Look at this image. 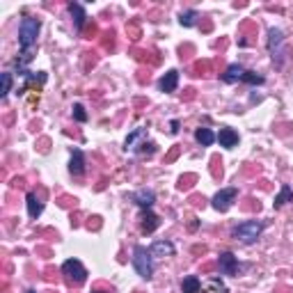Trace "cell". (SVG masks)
<instances>
[{
    "instance_id": "obj_14",
    "label": "cell",
    "mask_w": 293,
    "mask_h": 293,
    "mask_svg": "<svg viewBox=\"0 0 293 293\" xmlns=\"http://www.w3.org/2000/svg\"><path fill=\"white\" fill-rule=\"evenodd\" d=\"M41 211H44L41 197H37L34 193H28V213H30V218H39Z\"/></svg>"
},
{
    "instance_id": "obj_31",
    "label": "cell",
    "mask_w": 293,
    "mask_h": 293,
    "mask_svg": "<svg viewBox=\"0 0 293 293\" xmlns=\"http://www.w3.org/2000/svg\"><path fill=\"white\" fill-rule=\"evenodd\" d=\"M28 293H37V291H28Z\"/></svg>"
},
{
    "instance_id": "obj_29",
    "label": "cell",
    "mask_w": 293,
    "mask_h": 293,
    "mask_svg": "<svg viewBox=\"0 0 293 293\" xmlns=\"http://www.w3.org/2000/svg\"><path fill=\"white\" fill-rule=\"evenodd\" d=\"M176 131H179V121H170V133H176Z\"/></svg>"
},
{
    "instance_id": "obj_6",
    "label": "cell",
    "mask_w": 293,
    "mask_h": 293,
    "mask_svg": "<svg viewBox=\"0 0 293 293\" xmlns=\"http://www.w3.org/2000/svg\"><path fill=\"white\" fill-rule=\"evenodd\" d=\"M218 270H220V275H234V277H238L243 266L236 261V257L232 252H225V254H220V259H218Z\"/></svg>"
},
{
    "instance_id": "obj_24",
    "label": "cell",
    "mask_w": 293,
    "mask_h": 293,
    "mask_svg": "<svg viewBox=\"0 0 293 293\" xmlns=\"http://www.w3.org/2000/svg\"><path fill=\"white\" fill-rule=\"evenodd\" d=\"M73 119L76 121H87V113H85V108L80 106V103L73 106Z\"/></svg>"
},
{
    "instance_id": "obj_23",
    "label": "cell",
    "mask_w": 293,
    "mask_h": 293,
    "mask_svg": "<svg viewBox=\"0 0 293 293\" xmlns=\"http://www.w3.org/2000/svg\"><path fill=\"white\" fill-rule=\"evenodd\" d=\"M0 78H2V89H0V96H7L9 89H12V73H2Z\"/></svg>"
},
{
    "instance_id": "obj_4",
    "label": "cell",
    "mask_w": 293,
    "mask_h": 293,
    "mask_svg": "<svg viewBox=\"0 0 293 293\" xmlns=\"http://www.w3.org/2000/svg\"><path fill=\"white\" fill-rule=\"evenodd\" d=\"M133 266H135V270H138V275H140L142 280H151L153 264H151V252H149L146 247L135 245V250H133Z\"/></svg>"
},
{
    "instance_id": "obj_12",
    "label": "cell",
    "mask_w": 293,
    "mask_h": 293,
    "mask_svg": "<svg viewBox=\"0 0 293 293\" xmlns=\"http://www.w3.org/2000/svg\"><path fill=\"white\" fill-rule=\"evenodd\" d=\"M69 172L73 174V176H80V174L85 172V156H83V151L80 149H76L71 156V163H69Z\"/></svg>"
},
{
    "instance_id": "obj_7",
    "label": "cell",
    "mask_w": 293,
    "mask_h": 293,
    "mask_svg": "<svg viewBox=\"0 0 293 293\" xmlns=\"http://www.w3.org/2000/svg\"><path fill=\"white\" fill-rule=\"evenodd\" d=\"M236 197H238V190H236V188H225V190H220V193L213 197V208L225 213L227 208L236 202Z\"/></svg>"
},
{
    "instance_id": "obj_18",
    "label": "cell",
    "mask_w": 293,
    "mask_h": 293,
    "mask_svg": "<svg viewBox=\"0 0 293 293\" xmlns=\"http://www.w3.org/2000/svg\"><path fill=\"white\" fill-rule=\"evenodd\" d=\"M181 291L183 293H200L202 291V282L195 275H188L186 280L181 282Z\"/></svg>"
},
{
    "instance_id": "obj_30",
    "label": "cell",
    "mask_w": 293,
    "mask_h": 293,
    "mask_svg": "<svg viewBox=\"0 0 293 293\" xmlns=\"http://www.w3.org/2000/svg\"><path fill=\"white\" fill-rule=\"evenodd\" d=\"M92 293H106V291H92Z\"/></svg>"
},
{
    "instance_id": "obj_3",
    "label": "cell",
    "mask_w": 293,
    "mask_h": 293,
    "mask_svg": "<svg viewBox=\"0 0 293 293\" xmlns=\"http://www.w3.org/2000/svg\"><path fill=\"white\" fill-rule=\"evenodd\" d=\"M62 275H64V280H67L69 287H80V284L87 280V270L78 259L64 261V264H62Z\"/></svg>"
},
{
    "instance_id": "obj_16",
    "label": "cell",
    "mask_w": 293,
    "mask_h": 293,
    "mask_svg": "<svg viewBox=\"0 0 293 293\" xmlns=\"http://www.w3.org/2000/svg\"><path fill=\"white\" fill-rule=\"evenodd\" d=\"M289 202H293V190H291V186H282V190H280V195L275 197V202H273V206L275 208H282L284 204H289Z\"/></svg>"
},
{
    "instance_id": "obj_28",
    "label": "cell",
    "mask_w": 293,
    "mask_h": 293,
    "mask_svg": "<svg viewBox=\"0 0 293 293\" xmlns=\"http://www.w3.org/2000/svg\"><path fill=\"white\" fill-rule=\"evenodd\" d=\"M197 225H200V222H197V218H190V222H188V229H190V232H195V229H197Z\"/></svg>"
},
{
    "instance_id": "obj_1",
    "label": "cell",
    "mask_w": 293,
    "mask_h": 293,
    "mask_svg": "<svg viewBox=\"0 0 293 293\" xmlns=\"http://www.w3.org/2000/svg\"><path fill=\"white\" fill-rule=\"evenodd\" d=\"M41 30V21L34 19V16H26V19L21 21L19 26V44H21V51H23V60H21V64H26V62H30V58H32V46L34 41H37V34H39Z\"/></svg>"
},
{
    "instance_id": "obj_19",
    "label": "cell",
    "mask_w": 293,
    "mask_h": 293,
    "mask_svg": "<svg viewBox=\"0 0 293 293\" xmlns=\"http://www.w3.org/2000/svg\"><path fill=\"white\" fill-rule=\"evenodd\" d=\"M195 138H197V142L204 145V146H208V145H213L215 142V135H213L211 128H197V131H195Z\"/></svg>"
},
{
    "instance_id": "obj_25",
    "label": "cell",
    "mask_w": 293,
    "mask_h": 293,
    "mask_svg": "<svg viewBox=\"0 0 293 293\" xmlns=\"http://www.w3.org/2000/svg\"><path fill=\"white\" fill-rule=\"evenodd\" d=\"M138 151H140V153H146V156H151V153L156 151V142H146V140H145L140 146H138Z\"/></svg>"
},
{
    "instance_id": "obj_13",
    "label": "cell",
    "mask_w": 293,
    "mask_h": 293,
    "mask_svg": "<svg viewBox=\"0 0 293 293\" xmlns=\"http://www.w3.org/2000/svg\"><path fill=\"white\" fill-rule=\"evenodd\" d=\"M69 12H71V16H73V23H76V28L83 32L85 21H87V14H85V9H83V5H78V2H71V5H69Z\"/></svg>"
},
{
    "instance_id": "obj_8",
    "label": "cell",
    "mask_w": 293,
    "mask_h": 293,
    "mask_svg": "<svg viewBox=\"0 0 293 293\" xmlns=\"http://www.w3.org/2000/svg\"><path fill=\"white\" fill-rule=\"evenodd\" d=\"M176 85H179V71H176V69H170V71L160 78V89L165 94H170L176 89Z\"/></svg>"
},
{
    "instance_id": "obj_10",
    "label": "cell",
    "mask_w": 293,
    "mask_h": 293,
    "mask_svg": "<svg viewBox=\"0 0 293 293\" xmlns=\"http://www.w3.org/2000/svg\"><path fill=\"white\" fill-rule=\"evenodd\" d=\"M151 257H172L174 254V245L170 240H156L151 247H149Z\"/></svg>"
},
{
    "instance_id": "obj_20",
    "label": "cell",
    "mask_w": 293,
    "mask_h": 293,
    "mask_svg": "<svg viewBox=\"0 0 293 293\" xmlns=\"http://www.w3.org/2000/svg\"><path fill=\"white\" fill-rule=\"evenodd\" d=\"M140 138H146V128H135L133 133L128 135V138H126V151H128V149L133 151V149H135V142L140 140Z\"/></svg>"
},
{
    "instance_id": "obj_17",
    "label": "cell",
    "mask_w": 293,
    "mask_h": 293,
    "mask_svg": "<svg viewBox=\"0 0 293 293\" xmlns=\"http://www.w3.org/2000/svg\"><path fill=\"white\" fill-rule=\"evenodd\" d=\"M243 73H245V69L240 67V64H232V67H227L222 80L225 83H236V80H243Z\"/></svg>"
},
{
    "instance_id": "obj_15",
    "label": "cell",
    "mask_w": 293,
    "mask_h": 293,
    "mask_svg": "<svg viewBox=\"0 0 293 293\" xmlns=\"http://www.w3.org/2000/svg\"><path fill=\"white\" fill-rule=\"evenodd\" d=\"M140 220H142V232H145V234H153V232H156V227H158V215H156V213H151V211L146 208Z\"/></svg>"
},
{
    "instance_id": "obj_9",
    "label": "cell",
    "mask_w": 293,
    "mask_h": 293,
    "mask_svg": "<svg viewBox=\"0 0 293 293\" xmlns=\"http://www.w3.org/2000/svg\"><path fill=\"white\" fill-rule=\"evenodd\" d=\"M131 200H133L138 206L149 208L153 202H156V195H153V190H146V188H142V190H138V193L131 195Z\"/></svg>"
},
{
    "instance_id": "obj_11",
    "label": "cell",
    "mask_w": 293,
    "mask_h": 293,
    "mask_svg": "<svg viewBox=\"0 0 293 293\" xmlns=\"http://www.w3.org/2000/svg\"><path fill=\"white\" fill-rule=\"evenodd\" d=\"M218 142H220V146H227V149H232V146L238 145V133H236V131H232V128H220Z\"/></svg>"
},
{
    "instance_id": "obj_5",
    "label": "cell",
    "mask_w": 293,
    "mask_h": 293,
    "mask_svg": "<svg viewBox=\"0 0 293 293\" xmlns=\"http://www.w3.org/2000/svg\"><path fill=\"white\" fill-rule=\"evenodd\" d=\"M282 44H284V32L282 30H277V28H273L270 30V34H268V51H270V55H273V60L277 67H282Z\"/></svg>"
},
{
    "instance_id": "obj_2",
    "label": "cell",
    "mask_w": 293,
    "mask_h": 293,
    "mask_svg": "<svg viewBox=\"0 0 293 293\" xmlns=\"http://www.w3.org/2000/svg\"><path fill=\"white\" fill-rule=\"evenodd\" d=\"M261 232H264V222H259V220H245L238 227H234L232 236L236 240H240V243H254L261 236Z\"/></svg>"
},
{
    "instance_id": "obj_21",
    "label": "cell",
    "mask_w": 293,
    "mask_h": 293,
    "mask_svg": "<svg viewBox=\"0 0 293 293\" xmlns=\"http://www.w3.org/2000/svg\"><path fill=\"white\" fill-rule=\"evenodd\" d=\"M197 19H200V14L195 12V9H188V12H181L179 23L181 26H186V28H190V26H195V21Z\"/></svg>"
},
{
    "instance_id": "obj_27",
    "label": "cell",
    "mask_w": 293,
    "mask_h": 293,
    "mask_svg": "<svg viewBox=\"0 0 293 293\" xmlns=\"http://www.w3.org/2000/svg\"><path fill=\"white\" fill-rule=\"evenodd\" d=\"M208 287H211V289H218V291H227L225 284H222L220 280H211V284H208Z\"/></svg>"
},
{
    "instance_id": "obj_22",
    "label": "cell",
    "mask_w": 293,
    "mask_h": 293,
    "mask_svg": "<svg viewBox=\"0 0 293 293\" xmlns=\"http://www.w3.org/2000/svg\"><path fill=\"white\" fill-rule=\"evenodd\" d=\"M243 83H250V85H261V83H264V76H259V73H254V71H245V73H243Z\"/></svg>"
},
{
    "instance_id": "obj_26",
    "label": "cell",
    "mask_w": 293,
    "mask_h": 293,
    "mask_svg": "<svg viewBox=\"0 0 293 293\" xmlns=\"http://www.w3.org/2000/svg\"><path fill=\"white\" fill-rule=\"evenodd\" d=\"M190 181H195L193 174H190V176H181V179H179V190H188V188L193 186Z\"/></svg>"
}]
</instances>
